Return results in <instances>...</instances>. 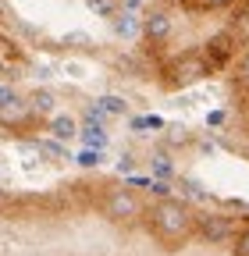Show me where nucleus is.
I'll return each mask as SVG.
<instances>
[{
  "instance_id": "11",
  "label": "nucleus",
  "mask_w": 249,
  "mask_h": 256,
  "mask_svg": "<svg viewBox=\"0 0 249 256\" xmlns=\"http://www.w3.org/2000/svg\"><path fill=\"white\" fill-rule=\"evenodd\" d=\"M82 142H86L89 150H104L107 136H104V128H100V124H86V128H82Z\"/></svg>"
},
{
  "instance_id": "15",
  "label": "nucleus",
  "mask_w": 249,
  "mask_h": 256,
  "mask_svg": "<svg viewBox=\"0 0 249 256\" xmlns=\"http://www.w3.org/2000/svg\"><path fill=\"white\" fill-rule=\"evenodd\" d=\"M235 75H238V86H246V89H249V50L238 57V72H235Z\"/></svg>"
},
{
  "instance_id": "16",
  "label": "nucleus",
  "mask_w": 249,
  "mask_h": 256,
  "mask_svg": "<svg viewBox=\"0 0 249 256\" xmlns=\"http://www.w3.org/2000/svg\"><path fill=\"white\" fill-rule=\"evenodd\" d=\"M78 164H82V168H96V164H100V150H82V153H78Z\"/></svg>"
},
{
  "instance_id": "19",
  "label": "nucleus",
  "mask_w": 249,
  "mask_h": 256,
  "mask_svg": "<svg viewBox=\"0 0 249 256\" xmlns=\"http://www.w3.org/2000/svg\"><path fill=\"white\" fill-rule=\"evenodd\" d=\"M89 8H96L100 14H107V18H114V0H89Z\"/></svg>"
},
{
  "instance_id": "9",
  "label": "nucleus",
  "mask_w": 249,
  "mask_h": 256,
  "mask_svg": "<svg viewBox=\"0 0 249 256\" xmlns=\"http://www.w3.org/2000/svg\"><path fill=\"white\" fill-rule=\"evenodd\" d=\"M50 132H54L60 142H68V139L78 136V124H75L72 114H54V118H50Z\"/></svg>"
},
{
  "instance_id": "4",
  "label": "nucleus",
  "mask_w": 249,
  "mask_h": 256,
  "mask_svg": "<svg viewBox=\"0 0 249 256\" xmlns=\"http://www.w3.org/2000/svg\"><path fill=\"white\" fill-rule=\"evenodd\" d=\"M238 220L228 217V214H196V235L221 246V242H235L238 238Z\"/></svg>"
},
{
  "instance_id": "7",
  "label": "nucleus",
  "mask_w": 249,
  "mask_h": 256,
  "mask_svg": "<svg viewBox=\"0 0 249 256\" xmlns=\"http://www.w3.org/2000/svg\"><path fill=\"white\" fill-rule=\"evenodd\" d=\"M28 118H32V107H28V100H11L8 107H0V124H8V128H22Z\"/></svg>"
},
{
  "instance_id": "23",
  "label": "nucleus",
  "mask_w": 249,
  "mask_h": 256,
  "mask_svg": "<svg viewBox=\"0 0 249 256\" xmlns=\"http://www.w3.org/2000/svg\"><path fill=\"white\" fill-rule=\"evenodd\" d=\"M8 206V196H4V192H0V210H4Z\"/></svg>"
},
{
  "instance_id": "1",
  "label": "nucleus",
  "mask_w": 249,
  "mask_h": 256,
  "mask_svg": "<svg viewBox=\"0 0 249 256\" xmlns=\"http://www.w3.org/2000/svg\"><path fill=\"white\" fill-rule=\"evenodd\" d=\"M142 220H146V232L160 246H182L185 238L196 235V214L178 200H160L146 206Z\"/></svg>"
},
{
  "instance_id": "12",
  "label": "nucleus",
  "mask_w": 249,
  "mask_h": 256,
  "mask_svg": "<svg viewBox=\"0 0 249 256\" xmlns=\"http://www.w3.org/2000/svg\"><path fill=\"white\" fill-rule=\"evenodd\" d=\"M114 32H118V36H139V18H132V14H114Z\"/></svg>"
},
{
  "instance_id": "5",
  "label": "nucleus",
  "mask_w": 249,
  "mask_h": 256,
  "mask_svg": "<svg viewBox=\"0 0 249 256\" xmlns=\"http://www.w3.org/2000/svg\"><path fill=\"white\" fill-rule=\"evenodd\" d=\"M203 57H206V64H210V72H221V68H228V64L238 57V43H235V36L224 28V32H217V36H210L206 43H203Z\"/></svg>"
},
{
  "instance_id": "10",
  "label": "nucleus",
  "mask_w": 249,
  "mask_h": 256,
  "mask_svg": "<svg viewBox=\"0 0 249 256\" xmlns=\"http://www.w3.org/2000/svg\"><path fill=\"white\" fill-rule=\"evenodd\" d=\"M54 104H57V100H54L50 89H36L32 96H28V107H32L36 118H40V114H50V118H54Z\"/></svg>"
},
{
  "instance_id": "13",
  "label": "nucleus",
  "mask_w": 249,
  "mask_h": 256,
  "mask_svg": "<svg viewBox=\"0 0 249 256\" xmlns=\"http://www.w3.org/2000/svg\"><path fill=\"white\" fill-rule=\"evenodd\" d=\"M100 114H124V100L121 96H104V100H96Z\"/></svg>"
},
{
  "instance_id": "22",
  "label": "nucleus",
  "mask_w": 249,
  "mask_h": 256,
  "mask_svg": "<svg viewBox=\"0 0 249 256\" xmlns=\"http://www.w3.org/2000/svg\"><path fill=\"white\" fill-rule=\"evenodd\" d=\"M11 100H18V92H14L11 86H0V107H8Z\"/></svg>"
},
{
  "instance_id": "3",
  "label": "nucleus",
  "mask_w": 249,
  "mask_h": 256,
  "mask_svg": "<svg viewBox=\"0 0 249 256\" xmlns=\"http://www.w3.org/2000/svg\"><path fill=\"white\" fill-rule=\"evenodd\" d=\"M104 217L107 220H114V224H132V220H139L142 214H146V206H142V200L136 196L132 188H110L107 196H104Z\"/></svg>"
},
{
  "instance_id": "21",
  "label": "nucleus",
  "mask_w": 249,
  "mask_h": 256,
  "mask_svg": "<svg viewBox=\"0 0 249 256\" xmlns=\"http://www.w3.org/2000/svg\"><path fill=\"white\" fill-rule=\"evenodd\" d=\"M40 150H43L46 156H57V160H60V156H64V146H60V142H43Z\"/></svg>"
},
{
  "instance_id": "17",
  "label": "nucleus",
  "mask_w": 249,
  "mask_h": 256,
  "mask_svg": "<svg viewBox=\"0 0 249 256\" xmlns=\"http://www.w3.org/2000/svg\"><path fill=\"white\" fill-rule=\"evenodd\" d=\"M235 0H196V8L200 11H217V8H232Z\"/></svg>"
},
{
  "instance_id": "2",
  "label": "nucleus",
  "mask_w": 249,
  "mask_h": 256,
  "mask_svg": "<svg viewBox=\"0 0 249 256\" xmlns=\"http://www.w3.org/2000/svg\"><path fill=\"white\" fill-rule=\"evenodd\" d=\"M206 75H210V64H206L203 50H185V54H178L164 64V86H171V89L196 86Z\"/></svg>"
},
{
  "instance_id": "6",
  "label": "nucleus",
  "mask_w": 249,
  "mask_h": 256,
  "mask_svg": "<svg viewBox=\"0 0 249 256\" xmlns=\"http://www.w3.org/2000/svg\"><path fill=\"white\" fill-rule=\"evenodd\" d=\"M171 32H174V22L168 18V11H153L150 18H142V36H146V43H153V46L168 43Z\"/></svg>"
},
{
  "instance_id": "18",
  "label": "nucleus",
  "mask_w": 249,
  "mask_h": 256,
  "mask_svg": "<svg viewBox=\"0 0 249 256\" xmlns=\"http://www.w3.org/2000/svg\"><path fill=\"white\" fill-rule=\"evenodd\" d=\"M153 171H157V178H171V171H174V168H171V160H168V156H157Z\"/></svg>"
},
{
  "instance_id": "14",
  "label": "nucleus",
  "mask_w": 249,
  "mask_h": 256,
  "mask_svg": "<svg viewBox=\"0 0 249 256\" xmlns=\"http://www.w3.org/2000/svg\"><path fill=\"white\" fill-rule=\"evenodd\" d=\"M235 256H249V224H246V228L238 232V238H235Z\"/></svg>"
},
{
  "instance_id": "8",
  "label": "nucleus",
  "mask_w": 249,
  "mask_h": 256,
  "mask_svg": "<svg viewBox=\"0 0 249 256\" xmlns=\"http://www.w3.org/2000/svg\"><path fill=\"white\" fill-rule=\"evenodd\" d=\"M228 32L235 36V43H238V46H249V4H246V8H238V11L232 14Z\"/></svg>"
},
{
  "instance_id": "20",
  "label": "nucleus",
  "mask_w": 249,
  "mask_h": 256,
  "mask_svg": "<svg viewBox=\"0 0 249 256\" xmlns=\"http://www.w3.org/2000/svg\"><path fill=\"white\" fill-rule=\"evenodd\" d=\"M132 124H136V128H164V121H160V118H136Z\"/></svg>"
}]
</instances>
